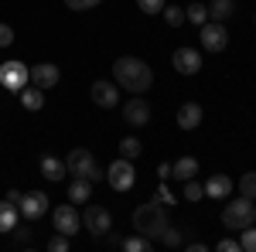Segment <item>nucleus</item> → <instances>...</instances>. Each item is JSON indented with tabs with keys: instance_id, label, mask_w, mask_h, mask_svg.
<instances>
[{
	"instance_id": "nucleus-16",
	"label": "nucleus",
	"mask_w": 256,
	"mask_h": 252,
	"mask_svg": "<svg viewBox=\"0 0 256 252\" xmlns=\"http://www.w3.org/2000/svg\"><path fill=\"white\" fill-rule=\"evenodd\" d=\"M38 167H41V177L44 181H62V177L68 174V167H65V160H58V157H52V154H44L38 160Z\"/></svg>"
},
{
	"instance_id": "nucleus-1",
	"label": "nucleus",
	"mask_w": 256,
	"mask_h": 252,
	"mask_svg": "<svg viewBox=\"0 0 256 252\" xmlns=\"http://www.w3.org/2000/svg\"><path fill=\"white\" fill-rule=\"evenodd\" d=\"M113 82H116L120 89H126V92H147L150 85H154V72H150V65L144 58H134V55H123V58L113 61Z\"/></svg>"
},
{
	"instance_id": "nucleus-33",
	"label": "nucleus",
	"mask_w": 256,
	"mask_h": 252,
	"mask_svg": "<svg viewBox=\"0 0 256 252\" xmlns=\"http://www.w3.org/2000/svg\"><path fill=\"white\" fill-rule=\"evenodd\" d=\"M137 7L144 14H160L164 10V0H137Z\"/></svg>"
},
{
	"instance_id": "nucleus-28",
	"label": "nucleus",
	"mask_w": 256,
	"mask_h": 252,
	"mask_svg": "<svg viewBox=\"0 0 256 252\" xmlns=\"http://www.w3.org/2000/svg\"><path fill=\"white\" fill-rule=\"evenodd\" d=\"M202 198H205V184H198L195 177L184 181V201H202Z\"/></svg>"
},
{
	"instance_id": "nucleus-3",
	"label": "nucleus",
	"mask_w": 256,
	"mask_h": 252,
	"mask_svg": "<svg viewBox=\"0 0 256 252\" xmlns=\"http://www.w3.org/2000/svg\"><path fill=\"white\" fill-rule=\"evenodd\" d=\"M65 167L72 177H89V181H106V171L96 164V157L89 154L86 147H76L72 154L65 157Z\"/></svg>"
},
{
	"instance_id": "nucleus-14",
	"label": "nucleus",
	"mask_w": 256,
	"mask_h": 252,
	"mask_svg": "<svg viewBox=\"0 0 256 252\" xmlns=\"http://www.w3.org/2000/svg\"><path fill=\"white\" fill-rule=\"evenodd\" d=\"M123 123H130V126H147V123H150V102L134 96L123 106Z\"/></svg>"
},
{
	"instance_id": "nucleus-31",
	"label": "nucleus",
	"mask_w": 256,
	"mask_h": 252,
	"mask_svg": "<svg viewBox=\"0 0 256 252\" xmlns=\"http://www.w3.org/2000/svg\"><path fill=\"white\" fill-rule=\"evenodd\" d=\"M48 249H52V252H68V249H72V242H68V235L55 232L52 239H48Z\"/></svg>"
},
{
	"instance_id": "nucleus-35",
	"label": "nucleus",
	"mask_w": 256,
	"mask_h": 252,
	"mask_svg": "<svg viewBox=\"0 0 256 252\" xmlns=\"http://www.w3.org/2000/svg\"><path fill=\"white\" fill-rule=\"evenodd\" d=\"M14 242L18 246H31V229H18L14 225Z\"/></svg>"
},
{
	"instance_id": "nucleus-22",
	"label": "nucleus",
	"mask_w": 256,
	"mask_h": 252,
	"mask_svg": "<svg viewBox=\"0 0 256 252\" xmlns=\"http://www.w3.org/2000/svg\"><path fill=\"white\" fill-rule=\"evenodd\" d=\"M236 14V0H212L208 3V20H229Z\"/></svg>"
},
{
	"instance_id": "nucleus-26",
	"label": "nucleus",
	"mask_w": 256,
	"mask_h": 252,
	"mask_svg": "<svg viewBox=\"0 0 256 252\" xmlns=\"http://www.w3.org/2000/svg\"><path fill=\"white\" fill-rule=\"evenodd\" d=\"M184 20H192V24H205L208 20V3H192V7H184Z\"/></svg>"
},
{
	"instance_id": "nucleus-11",
	"label": "nucleus",
	"mask_w": 256,
	"mask_h": 252,
	"mask_svg": "<svg viewBox=\"0 0 256 252\" xmlns=\"http://www.w3.org/2000/svg\"><path fill=\"white\" fill-rule=\"evenodd\" d=\"M28 78H31V85H38V89H55L62 72H58V65H52V61H38V65L28 68Z\"/></svg>"
},
{
	"instance_id": "nucleus-39",
	"label": "nucleus",
	"mask_w": 256,
	"mask_h": 252,
	"mask_svg": "<svg viewBox=\"0 0 256 252\" xmlns=\"http://www.w3.org/2000/svg\"><path fill=\"white\" fill-rule=\"evenodd\" d=\"M4 201H10V205H18V201H20V191H18V188H10V191L4 194Z\"/></svg>"
},
{
	"instance_id": "nucleus-9",
	"label": "nucleus",
	"mask_w": 256,
	"mask_h": 252,
	"mask_svg": "<svg viewBox=\"0 0 256 252\" xmlns=\"http://www.w3.org/2000/svg\"><path fill=\"white\" fill-rule=\"evenodd\" d=\"M28 82H31V78H28V65H24V61H4V65H0V85H4L7 92H20Z\"/></svg>"
},
{
	"instance_id": "nucleus-29",
	"label": "nucleus",
	"mask_w": 256,
	"mask_h": 252,
	"mask_svg": "<svg viewBox=\"0 0 256 252\" xmlns=\"http://www.w3.org/2000/svg\"><path fill=\"white\" fill-rule=\"evenodd\" d=\"M160 242H164V246H171V249H174V246H184V232L168 225V229H164V235H160Z\"/></svg>"
},
{
	"instance_id": "nucleus-23",
	"label": "nucleus",
	"mask_w": 256,
	"mask_h": 252,
	"mask_svg": "<svg viewBox=\"0 0 256 252\" xmlns=\"http://www.w3.org/2000/svg\"><path fill=\"white\" fill-rule=\"evenodd\" d=\"M140 150H144V143H140L137 136H123V140H120V157H126V160H137Z\"/></svg>"
},
{
	"instance_id": "nucleus-5",
	"label": "nucleus",
	"mask_w": 256,
	"mask_h": 252,
	"mask_svg": "<svg viewBox=\"0 0 256 252\" xmlns=\"http://www.w3.org/2000/svg\"><path fill=\"white\" fill-rule=\"evenodd\" d=\"M82 229L89 235H106L110 229H113V215H110V208H102V205H86L82 208Z\"/></svg>"
},
{
	"instance_id": "nucleus-12",
	"label": "nucleus",
	"mask_w": 256,
	"mask_h": 252,
	"mask_svg": "<svg viewBox=\"0 0 256 252\" xmlns=\"http://www.w3.org/2000/svg\"><path fill=\"white\" fill-rule=\"evenodd\" d=\"M18 208H20V215H24L28 222H34V218H41V215H48V194H44V191H28V194H20Z\"/></svg>"
},
{
	"instance_id": "nucleus-10",
	"label": "nucleus",
	"mask_w": 256,
	"mask_h": 252,
	"mask_svg": "<svg viewBox=\"0 0 256 252\" xmlns=\"http://www.w3.org/2000/svg\"><path fill=\"white\" fill-rule=\"evenodd\" d=\"M89 99L96 102L99 109H116V106H120V85H116V82L99 78V82L89 85Z\"/></svg>"
},
{
	"instance_id": "nucleus-20",
	"label": "nucleus",
	"mask_w": 256,
	"mask_h": 252,
	"mask_svg": "<svg viewBox=\"0 0 256 252\" xmlns=\"http://www.w3.org/2000/svg\"><path fill=\"white\" fill-rule=\"evenodd\" d=\"M195 174H198V160L195 157H178L174 164H171V177H178V181H192Z\"/></svg>"
},
{
	"instance_id": "nucleus-24",
	"label": "nucleus",
	"mask_w": 256,
	"mask_h": 252,
	"mask_svg": "<svg viewBox=\"0 0 256 252\" xmlns=\"http://www.w3.org/2000/svg\"><path fill=\"white\" fill-rule=\"evenodd\" d=\"M123 249L126 252H150L154 249V242H150V239H147V235H130V239H123Z\"/></svg>"
},
{
	"instance_id": "nucleus-6",
	"label": "nucleus",
	"mask_w": 256,
	"mask_h": 252,
	"mask_svg": "<svg viewBox=\"0 0 256 252\" xmlns=\"http://www.w3.org/2000/svg\"><path fill=\"white\" fill-rule=\"evenodd\" d=\"M106 181H110V188L113 191H130L134 188V181H137V174H134V164L126 160V157H120V160H113L110 164V171H106Z\"/></svg>"
},
{
	"instance_id": "nucleus-15",
	"label": "nucleus",
	"mask_w": 256,
	"mask_h": 252,
	"mask_svg": "<svg viewBox=\"0 0 256 252\" xmlns=\"http://www.w3.org/2000/svg\"><path fill=\"white\" fill-rule=\"evenodd\" d=\"M232 177H226V174H212L208 181H205V194L208 198H216V201H226L229 194H232Z\"/></svg>"
},
{
	"instance_id": "nucleus-36",
	"label": "nucleus",
	"mask_w": 256,
	"mask_h": 252,
	"mask_svg": "<svg viewBox=\"0 0 256 252\" xmlns=\"http://www.w3.org/2000/svg\"><path fill=\"white\" fill-rule=\"evenodd\" d=\"M239 239H218V252H239Z\"/></svg>"
},
{
	"instance_id": "nucleus-34",
	"label": "nucleus",
	"mask_w": 256,
	"mask_h": 252,
	"mask_svg": "<svg viewBox=\"0 0 256 252\" xmlns=\"http://www.w3.org/2000/svg\"><path fill=\"white\" fill-rule=\"evenodd\" d=\"M10 44H14V27L0 24V48H10Z\"/></svg>"
},
{
	"instance_id": "nucleus-2",
	"label": "nucleus",
	"mask_w": 256,
	"mask_h": 252,
	"mask_svg": "<svg viewBox=\"0 0 256 252\" xmlns=\"http://www.w3.org/2000/svg\"><path fill=\"white\" fill-rule=\"evenodd\" d=\"M134 229L140 235H147V239H160L164 229H168V205H160V201H147V205H140L137 212H134Z\"/></svg>"
},
{
	"instance_id": "nucleus-21",
	"label": "nucleus",
	"mask_w": 256,
	"mask_h": 252,
	"mask_svg": "<svg viewBox=\"0 0 256 252\" xmlns=\"http://www.w3.org/2000/svg\"><path fill=\"white\" fill-rule=\"evenodd\" d=\"M18 215H20L18 205H10V201H0V235L14 232V225H18Z\"/></svg>"
},
{
	"instance_id": "nucleus-4",
	"label": "nucleus",
	"mask_w": 256,
	"mask_h": 252,
	"mask_svg": "<svg viewBox=\"0 0 256 252\" xmlns=\"http://www.w3.org/2000/svg\"><path fill=\"white\" fill-rule=\"evenodd\" d=\"M253 222H256L253 198H242V194H239L236 201H229V205L222 208V225H226V229L242 232V229H246V225H253Z\"/></svg>"
},
{
	"instance_id": "nucleus-13",
	"label": "nucleus",
	"mask_w": 256,
	"mask_h": 252,
	"mask_svg": "<svg viewBox=\"0 0 256 252\" xmlns=\"http://www.w3.org/2000/svg\"><path fill=\"white\" fill-rule=\"evenodd\" d=\"M171 65H174V72H181V75H198L202 72V51H195V48H178L174 55H171Z\"/></svg>"
},
{
	"instance_id": "nucleus-38",
	"label": "nucleus",
	"mask_w": 256,
	"mask_h": 252,
	"mask_svg": "<svg viewBox=\"0 0 256 252\" xmlns=\"http://www.w3.org/2000/svg\"><path fill=\"white\" fill-rule=\"evenodd\" d=\"M106 239H110V246H113V249H123V235H116L113 229L106 232Z\"/></svg>"
},
{
	"instance_id": "nucleus-37",
	"label": "nucleus",
	"mask_w": 256,
	"mask_h": 252,
	"mask_svg": "<svg viewBox=\"0 0 256 252\" xmlns=\"http://www.w3.org/2000/svg\"><path fill=\"white\" fill-rule=\"evenodd\" d=\"M154 201H160V205H174V194H171L168 188H164V184H160L158 194H154Z\"/></svg>"
},
{
	"instance_id": "nucleus-27",
	"label": "nucleus",
	"mask_w": 256,
	"mask_h": 252,
	"mask_svg": "<svg viewBox=\"0 0 256 252\" xmlns=\"http://www.w3.org/2000/svg\"><path fill=\"white\" fill-rule=\"evenodd\" d=\"M239 194L242 198H256V171H246L239 177Z\"/></svg>"
},
{
	"instance_id": "nucleus-30",
	"label": "nucleus",
	"mask_w": 256,
	"mask_h": 252,
	"mask_svg": "<svg viewBox=\"0 0 256 252\" xmlns=\"http://www.w3.org/2000/svg\"><path fill=\"white\" fill-rule=\"evenodd\" d=\"M239 246H242L246 252H256V229L253 225H246V229L239 232Z\"/></svg>"
},
{
	"instance_id": "nucleus-17",
	"label": "nucleus",
	"mask_w": 256,
	"mask_h": 252,
	"mask_svg": "<svg viewBox=\"0 0 256 252\" xmlns=\"http://www.w3.org/2000/svg\"><path fill=\"white\" fill-rule=\"evenodd\" d=\"M202 116H205V113H202L198 102H184V106L178 109V126H181V130H195V126H202Z\"/></svg>"
},
{
	"instance_id": "nucleus-40",
	"label": "nucleus",
	"mask_w": 256,
	"mask_h": 252,
	"mask_svg": "<svg viewBox=\"0 0 256 252\" xmlns=\"http://www.w3.org/2000/svg\"><path fill=\"white\" fill-rule=\"evenodd\" d=\"M158 177H160V181L171 177V164H158Z\"/></svg>"
},
{
	"instance_id": "nucleus-7",
	"label": "nucleus",
	"mask_w": 256,
	"mask_h": 252,
	"mask_svg": "<svg viewBox=\"0 0 256 252\" xmlns=\"http://www.w3.org/2000/svg\"><path fill=\"white\" fill-rule=\"evenodd\" d=\"M226 44H229L226 24H222V20H205V24H202V48L212 51V55H218V51H226Z\"/></svg>"
},
{
	"instance_id": "nucleus-41",
	"label": "nucleus",
	"mask_w": 256,
	"mask_h": 252,
	"mask_svg": "<svg viewBox=\"0 0 256 252\" xmlns=\"http://www.w3.org/2000/svg\"><path fill=\"white\" fill-rule=\"evenodd\" d=\"M253 201H256V198H253Z\"/></svg>"
},
{
	"instance_id": "nucleus-25",
	"label": "nucleus",
	"mask_w": 256,
	"mask_h": 252,
	"mask_svg": "<svg viewBox=\"0 0 256 252\" xmlns=\"http://www.w3.org/2000/svg\"><path fill=\"white\" fill-rule=\"evenodd\" d=\"M160 14H164V24H168V27H181V24H184V7L164 3V10H160Z\"/></svg>"
},
{
	"instance_id": "nucleus-8",
	"label": "nucleus",
	"mask_w": 256,
	"mask_h": 252,
	"mask_svg": "<svg viewBox=\"0 0 256 252\" xmlns=\"http://www.w3.org/2000/svg\"><path fill=\"white\" fill-rule=\"evenodd\" d=\"M52 225H55V232L72 239V235L82 229V215L76 212V205H58V208L52 212Z\"/></svg>"
},
{
	"instance_id": "nucleus-19",
	"label": "nucleus",
	"mask_w": 256,
	"mask_h": 252,
	"mask_svg": "<svg viewBox=\"0 0 256 252\" xmlns=\"http://www.w3.org/2000/svg\"><path fill=\"white\" fill-rule=\"evenodd\" d=\"M92 198V181L89 177H76L72 184H68V201L72 205H82V201H89Z\"/></svg>"
},
{
	"instance_id": "nucleus-32",
	"label": "nucleus",
	"mask_w": 256,
	"mask_h": 252,
	"mask_svg": "<svg viewBox=\"0 0 256 252\" xmlns=\"http://www.w3.org/2000/svg\"><path fill=\"white\" fill-rule=\"evenodd\" d=\"M102 0H65V7L68 10H92V7H99Z\"/></svg>"
},
{
	"instance_id": "nucleus-18",
	"label": "nucleus",
	"mask_w": 256,
	"mask_h": 252,
	"mask_svg": "<svg viewBox=\"0 0 256 252\" xmlns=\"http://www.w3.org/2000/svg\"><path fill=\"white\" fill-rule=\"evenodd\" d=\"M18 96H20V106L24 109H31V113L44 109V89H38V85H24Z\"/></svg>"
}]
</instances>
